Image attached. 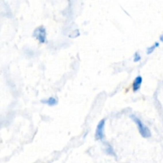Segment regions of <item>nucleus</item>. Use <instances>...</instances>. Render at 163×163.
<instances>
[{"mask_svg": "<svg viewBox=\"0 0 163 163\" xmlns=\"http://www.w3.org/2000/svg\"><path fill=\"white\" fill-rule=\"evenodd\" d=\"M160 40H161V41H162V36H161V37H160Z\"/></svg>", "mask_w": 163, "mask_h": 163, "instance_id": "9", "label": "nucleus"}, {"mask_svg": "<svg viewBox=\"0 0 163 163\" xmlns=\"http://www.w3.org/2000/svg\"><path fill=\"white\" fill-rule=\"evenodd\" d=\"M34 36L36 37V39L38 40V41L41 44L45 43L46 41V30H45L44 26H41L37 27L34 30Z\"/></svg>", "mask_w": 163, "mask_h": 163, "instance_id": "2", "label": "nucleus"}, {"mask_svg": "<svg viewBox=\"0 0 163 163\" xmlns=\"http://www.w3.org/2000/svg\"><path fill=\"white\" fill-rule=\"evenodd\" d=\"M140 60H141V56L138 52H136L134 55V62H138V61H140Z\"/></svg>", "mask_w": 163, "mask_h": 163, "instance_id": "8", "label": "nucleus"}, {"mask_svg": "<svg viewBox=\"0 0 163 163\" xmlns=\"http://www.w3.org/2000/svg\"><path fill=\"white\" fill-rule=\"evenodd\" d=\"M104 128H105V119H103L101 121H99L97 125V127L95 130V139L102 141L104 139L105 137Z\"/></svg>", "mask_w": 163, "mask_h": 163, "instance_id": "3", "label": "nucleus"}, {"mask_svg": "<svg viewBox=\"0 0 163 163\" xmlns=\"http://www.w3.org/2000/svg\"><path fill=\"white\" fill-rule=\"evenodd\" d=\"M159 46V42H155L154 43V45H152V46H150V47H149L148 49H147V54H150V53H152L154 51V49H156L157 47H158Z\"/></svg>", "mask_w": 163, "mask_h": 163, "instance_id": "6", "label": "nucleus"}, {"mask_svg": "<svg viewBox=\"0 0 163 163\" xmlns=\"http://www.w3.org/2000/svg\"><path fill=\"white\" fill-rule=\"evenodd\" d=\"M41 103H46L50 107H53V106H55L57 103V99L54 97H50L48 99H45V100H41Z\"/></svg>", "mask_w": 163, "mask_h": 163, "instance_id": "5", "label": "nucleus"}, {"mask_svg": "<svg viewBox=\"0 0 163 163\" xmlns=\"http://www.w3.org/2000/svg\"><path fill=\"white\" fill-rule=\"evenodd\" d=\"M106 153L108 154H109V155L116 157V154H115L114 150H113V149H112V147L111 146H108V148H107V149H106Z\"/></svg>", "mask_w": 163, "mask_h": 163, "instance_id": "7", "label": "nucleus"}, {"mask_svg": "<svg viewBox=\"0 0 163 163\" xmlns=\"http://www.w3.org/2000/svg\"><path fill=\"white\" fill-rule=\"evenodd\" d=\"M142 83H143V77H142L141 76H137V77L135 79V80L133 81V84H132L133 91H134V92L139 91L140 89V88H141Z\"/></svg>", "mask_w": 163, "mask_h": 163, "instance_id": "4", "label": "nucleus"}, {"mask_svg": "<svg viewBox=\"0 0 163 163\" xmlns=\"http://www.w3.org/2000/svg\"><path fill=\"white\" fill-rule=\"evenodd\" d=\"M131 118L133 121L136 123L140 135L143 136V138L148 139V138H149V137L151 136V132H150L149 129L140 120V119H139V118H138L137 116H135V115H131Z\"/></svg>", "mask_w": 163, "mask_h": 163, "instance_id": "1", "label": "nucleus"}]
</instances>
